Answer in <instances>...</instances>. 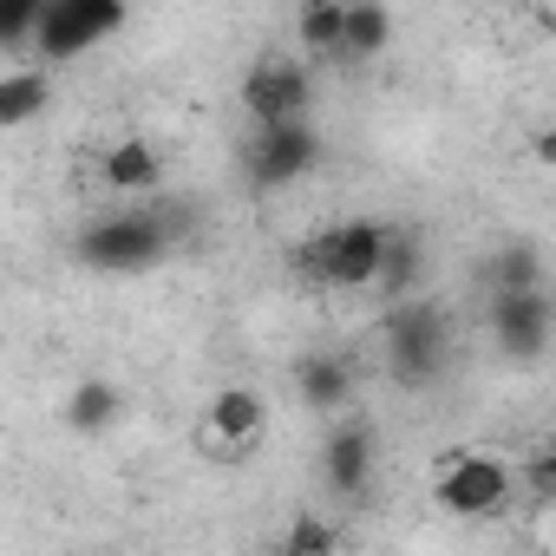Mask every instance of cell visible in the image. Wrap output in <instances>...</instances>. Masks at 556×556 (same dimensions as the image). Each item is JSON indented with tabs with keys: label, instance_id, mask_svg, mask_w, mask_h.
Segmentation results:
<instances>
[{
	"label": "cell",
	"instance_id": "1",
	"mask_svg": "<svg viewBox=\"0 0 556 556\" xmlns=\"http://www.w3.org/2000/svg\"><path fill=\"white\" fill-rule=\"evenodd\" d=\"M380 242L387 229L354 216L315 236V262H321V289H374V268H380Z\"/></svg>",
	"mask_w": 556,
	"mask_h": 556
},
{
	"label": "cell",
	"instance_id": "9",
	"mask_svg": "<svg viewBox=\"0 0 556 556\" xmlns=\"http://www.w3.org/2000/svg\"><path fill=\"white\" fill-rule=\"evenodd\" d=\"M321 471H328V491H334V497H361V491H367V471H374V439H367L361 426L334 432Z\"/></svg>",
	"mask_w": 556,
	"mask_h": 556
},
{
	"label": "cell",
	"instance_id": "8",
	"mask_svg": "<svg viewBox=\"0 0 556 556\" xmlns=\"http://www.w3.org/2000/svg\"><path fill=\"white\" fill-rule=\"evenodd\" d=\"M497 341L517 361L543 354V341H549V302H543V289H504L497 295Z\"/></svg>",
	"mask_w": 556,
	"mask_h": 556
},
{
	"label": "cell",
	"instance_id": "4",
	"mask_svg": "<svg viewBox=\"0 0 556 556\" xmlns=\"http://www.w3.org/2000/svg\"><path fill=\"white\" fill-rule=\"evenodd\" d=\"M164 223L157 216H112V223H92L86 236H79V255L92 262V268H112V275H125V268H144V262H157L164 255Z\"/></svg>",
	"mask_w": 556,
	"mask_h": 556
},
{
	"label": "cell",
	"instance_id": "3",
	"mask_svg": "<svg viewBox=\"0 0 556 556\" xmlns=\"http://www.w3.org/2000/svg\"><path fill=\"white\" fill-rule=\"evenodd\" d=\"M321 164V138L308 118H275L249 138V177L255 184H295Z\"/></svg>",
	"mask_w": 556,
	"mask_h": 556
},
{
	"label": "cell",
	"instance_id": "15",
	"mask_svg": "<svg viewBox=\"0 0 556 556\" xmlns=\"http://www.w3.org/2000/svg\"><path fill=\"white\" fill-rule=\"evenodd\" d=\"M295 40H302V53L334 60L341 53V0H308L295 14Z\"/></svg>",
	"mask_w": 556,
	"mask_h": 556
},
{
	"label": "cell",
	"instance_id": "16",
	"mask_svg": "<svg viewBox=\"0 0 556 556\" xmlns=\"http://www.w3.org/2000/svg\"><path fill=\"white\" fill-rule=\"evenodd\" d=\"M118 406H125V400H118L112 380H86V387L73 393V406H66V426H73V432H105V426L118 419Z\"/></svg>",
	"mask_w": 556,
	"mask_h": 556
},
{
	"label": "cell",
	"instance_id": "18",
	"mask_svg": "<svg viewBox=\"0 0 556 556\" xmlns=\"http://www.w3.org/2000/svg\"><path fill=\"white\" fill-rule=\"evenodd\" d=\"M334 543H341V536H334L328 523H315V517H302V523L289 530V549H295V556H321V549H334Z\"/></svg>",
	"mask_w": 556,
	"mask_h": 556
},
{
	"label": "cell",
	"instance_id": "10",
	"mask_svg": "<svg viewBox=\"0 0 556 556\" xmlns=\"http://www.w3.org/2000/svg\"><path fill=\"white\" fill-rule=\"evenodd\" d=\"M393 40V14L380 0H341V60H374Z\"/></svg>",
	"mask_w": 556,
	"mask_h": 556
},
{
	"label": "cell",
	"instance_id": "13",
	"mask_svg": "<svg viewBox=\"0 0 556 556\" xmlns=\"http://www.w3.org/2000/svg\"><path fill=\"white\" fill-rule=\"evenodd\" d=\"M47 99H53L47 73H8V79H0V131L34 125V118L47 112Z\"/></svg>",
	"mask_w": 556,
	"mask_h": 556
},
{
	"label": "cell",
	"instance_id": "17",
	"mask_svg": "<svg viewBox=\"0 0 556 556\" xmlns=\"http://www.w3.org/2000/svg\"><path fill=\"white\" fill-rule=\"evenodd\" d=\"M40 14H47V0H0V47H21V40H34Z\"/></svg>",
	"mask_w": 556,
	"mask_h": 556
},
{
	"label": "cell",
	"instance_id": "11",
	"mask_svg": "<svg viewBox=\"0 0 556 556\" xmlns=\"http://www.w3.org/2000/svg\"><path fill=\"white\" fill-rule=\"evenodd\" d=\"M99 177L112 190H157L164 184V157L151 151V138H118L105 157H99Z\"/></svg>",
	"mask_w": 556,
	"mask_h": 556
},
{
	"label": "cell",
	"instance_id": "7",
	"mask_svg": "<svg viewBox=\"0 0 556 556\" xmlns=\"http://www.w3.org/2000/svg\"><path fill=\"white\" fill-rule=\"evenodd\" d=\"M439 354H445V321H439V308L400 302V315H393V367H400L406 380H426V374L439 367Z\"/></svg>",
	"mask_w": 556,
	"mask_h": 556
},
{
	"label": "cell",
	"instance_id": "5",
	"mask_svg": "<svg viewBox=\"0 0 556 556\" xmlns=\"http://www.w3.org/2000/svg\"><path fill=\"white\" fill-rule=\"evenodd\" d=\"M308 99H315V86H308V73H302L295 60H262V66L242 79V105H249L255 125L308 118Z\"/></svg>",
	"mask_w": 556,
	"mask_h": 556
},
{
	"label": "cell",
	"instance_id": "19",
	"mask_svg": "<svg viewBox=\"0 0 556 556\" xmlns=\"http://www.w3.org/2000/svg\"><path fill=\"white\" fill-rule=\"evenodd\" d=\"M530 497H536V504L556 497V458H543V452L530 458Z\"/></svg>",
	"mask_w": 556,
	"mask_h": 556
},
{
	"label": "cell",
	"instance_id": "6",
	"mask_svg": "<svg viewBox=\"0 0 556 556\" xmlns=\"http://www.w3.org/2000/svg\"><path fill=\"white\" fill-rule=\"evenodd\" d=\"M262 419H268V406H262L255 387H223V393L210 400V419H203L210 458H242V452L262 439Z\"/></svg>",
	"mask_w": 556,
	"mask_h": 556
},
{
	"label": "cell",
	"instance_id": "14",
	"mask_svg": "<svg viewBox=\"0 0 556 556\" xmlns=\"http://www.w3.org/2000/svg\"><path fill=\"white\" fill-rule=\"evenodd\" d=\"M348 393H354V367H348V361H334V354L302 361V400H308L315 413H334Z\"/></svg>",
	"mask_w": 556,
	"mask_h": 556
},
{
	"label": "cell",
	"instance_id": "12",
	"mask_svg": "<svg viewBox=\"0 0 556 556\" xmlns=\"http://www.w3.org/2000/svg\"><path fill=\"white\" fill-rule=\"evenodd\" d=\"M99 40V27L73 8V0H47V14H40V27H34V47L47 53V60H73V53H86Z\"/></svg>",
	"mask_w": 556,
	"mask_h": 556
},
{
	"label": "cell",
	"instance_id": "2",
	"mask_svg": "<svg viewBox=\"0 0 556 556\" xmlns=\"http://www.w3.org/2000/svg\"><path fill=\"white\" fill-rule=\"evenodd\" d=\"M439 504L452 517H497L510 504V465H497L484 452H452L439 471Z\"/></svg>",
	"mask_w": 556,
	"mask_h": 556
}]
</instances>
